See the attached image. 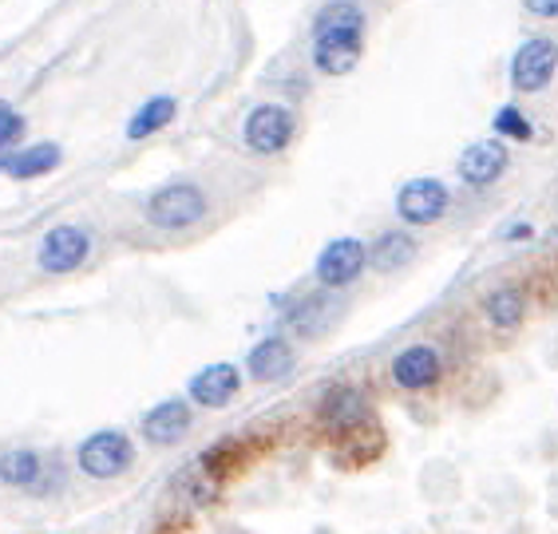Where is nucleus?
I'll return each mask as SVG.
<instances>
[{"instance_id":"14","label":"nucleus","mask_w":558,"mask_h":534,"mask_svg":"<svg viewBox=\"0 0 558 534\" xmlns=\"http://www.w3.org/2000/svg\"><path fill=\"white\" fill-rule=\"evenodd\" d=\"M293 364H298L293 344L286 341V337H266V341H258L254 349H250L246 373L254 376V380H262V385H269V380H281V376H290Z\"/></svg>"},{"instance_id":"6","label":"nucleus","mask_w":558,"mask_h":534,"mask_svg":"<svg viewBox=\"0 0 558 534\" xmlns=\"http://www.w3.org/2000/svg\"><path fill=\"white\" fill-rule=\"evenodd\" d=\"M558 72V44L550 36H531L515 48L511 56V87H515L519 96H535L543 87L555 80Z\"/></svg>"},{"instance_id":"10","label":"nucleus","mask_w":558,"mask_h":534,"mask_svg":"<svg viewBox=\"0 0 558 534\" xmlns=\"http://www.w3.org/2000/svg\"><path fill=\"white\" fill-rule=\"evenodd\" d=\"M507 167H511V150H507V143L499 139V135H495V139L472 143V147L460 155V162H456L460 179L468 182V186H475V191H484V186L504 179Z\"/></svg>"},{"instance_id":"15","label":"nucleus","mask_w":558,"mask_h":534,"mask_svg":"<svg viewBox=\"0 0 558 534\" xmlns=\"http://www.w3.org/2000/svg\"><path fill=\"white\" fill-rule=\"evenodd\" d=\"M60 159H64V150L56 147V143H33V147L4 150V155H0V171L28 182V179H40V174L56 171Z\"/></svg>"},{"instance_id":"20","label":"nucleus","mask_w":558,"mask_h":534,"mask_svg":"<svg viewBox=\"0 0 558 534\" xmlns=\"http://www.w3.org/2000/svg\"><path fill=\"white\" fill-rule=\"evenodd\" d=\"M40 471H44L40 456L28 448L4 451V456H0V483H9V487H36V483H40Z\"/></svg>"},{"instance_id":"13","label":"nucleus","mask_w":558,"mask_h":534,"mask_svg":"<svg viewBox=\"0 0 558 534\" xmlns=\"http://www.w3.org/2000/svg\"><path fill=\"white\" fill-rule=\"evenodd\" d=\"M191 432V404L186 400H162L143 416V436L159 448H171Z\"/></svg>"},{"instance_id":"4","label":"nucleus","mask_w":558,"mask_h":534,"mask_svg":"<svg viewBox=\"0 0 558 534\" xmlns=\"http://www.w3.org/2000/svg\"><path fill=\"white\" fill-rule=\"evenodd\" d=\"M293 135H298V116L281 104H258L246 116V123H242V139L262 159L281 155L293 143Z\"/></svg>"},{"instance_id":"11","label":"nucleus","mask_w":558,"mask_h":534,"mask_svg":"<svg viewBox=\"0 0 558 534\" xmlns=\"http://www.w3.org/2000/svg\"><path fill=\"white\" fill-rule=\"evenodd\" d=\"M444 361L432 344H409L404 353L392 356V380H397L404 392H424V388L440 385Z\"/></svg>"},{"instance_id":"17","label":"nucleus","mask_w":558,"mask_h":534,"mask_svg":"<svg viewBox=\"0 0 558 534\" xmlns=\"http://www.w3.org/2000/svg\"><path fill=\"white\" fill-rule=\"evenodd\" d=\"M337 317V305L325 293H310V298H301L290 313H286V325H290L298 337H322Z\"/></svg>"},{"instance_id":"25","label":"nucleus","mask_w":558,"mask_h":534,"mask_svg":"<svg viewBox=\"0 0 558 534\" xmlns=\"http://www.w3.org/2000/svg\"><path fill=\"white\" fill-rule=\"evenodd\" d=\"M9 111H12V107H9V104H4V99H0V119L9 116Z\"/></svg>"},{"instance_id":"5","label":"nucleus","mask_w":558,"mask_h":534,"mask_svg":"<svg viewBox=\"0 0 558 534\" xmlns=\"http://www.w3.org/2000/svg\"><path fill=\"white\" fill-rule=\"evenodd\" d=\"M75 460H80V471L92 475V480H116L135 463V444L116 427H104V432H92L80 444Z\"/></svg>"},{"instance_id":"24","label":"nucleus","mask_w":558,"mask_h":534,"mask_svg":"<svg viewBox=\"0 0 558 534\" xmlns=\"http://www.w3.org/2000/svg\"><path fill=\"white\" fill-rule=\"evenodd\" d=\"M531 234H535V230H531V222H515V226H507V230H504V242H526Z\"/></svg>"},{"instance_id":"7","label":"nucleus","mask_w":558,"mask_h":534,"mask_svg":"<svg viewBox=\"0 0 558 534\" xmlns=\"http://www.w3.org/2000/svg\"><path fill=\"white\" fill-rule=\"evenodd\" d=\"M368 266V246L361 238H337L317 254V266H313V278L322 281L325 289H344L353 286Z\"/></svg>"},{"instance_id":"22","label":"nucleus","mask_w":558,"mask_h":534,"mask_svg":"<svg viewBox=\"0 0 558 534\" xmlns=\"http://www.w3.org/2000/svg\"><path fill=\"white\" fill-rule=\"evenodd\" d=\"M21 135H24V119L16 116V111H9V116L0 119V155H4V150H16Z\"/></svg>"},{"instance_id":"1","label":"nucleus","mask_w":558,"mask_h":534,"mask_svg":"<svg viewBox=\"0 0 558 534\" xmlns=\"http://www.w3.org/2000/svg\"><path fill=\"white\" fill-rule=\"evenodd\" d=\"M317 420L337 444V460L344 468L373 463L385 451V432L376 424L368 396L353 385H333L317 404Z\"/></svg>"},{"instance_id":"12","label":"nucleus","mask_w":558,"mask_h":534,"mask_svg":"<svg viewBox=\"0 0 558 534\" xmlns=\"http://www.w3.org/2000/svg\"><path fill=\"white\" fill-rule=\"evenodd\" d=\"M238 388H242V373H238V364L218 361V364H206L203 373H194L186 392H191L194 404L226 408L238 396Z\"/></svg>"},{"instance_id":"23","label":"nucleus","mask_w":558,"mask_h":534,"mask_svg":"<svg viewBox=\"0 0 558 534\" xmlns=\"http://www.w3.org/2000/svg\"><path fill=\"white\" fill-rule=\"evenodd\" d=\"M523 9L538 21H558V0H523Z\"/></svg>"},{"instance_id":"18","label":"nucleus","mask_w":558,"mask_h":534,"mask_svg":"<svg viewBox=\"0 0 558 534\" xmlns=\"http://www.w3.org/2000/svg\"><path fill=\"white\" fill-rule=\"evenodd\" d=\"M179 116V99L174 96H150L147 104L128 119V139L140 143V139H150V135H159L167 123H174Z\"/></svg>"},{"instance_id":"19","label":"nucleus","mask_w":558,"mask_h":534,"mask_svg":"<svg viewBox=\"0 0 558 534\" xmlns=\"http://www.w3.org/2000/svg\"><path fill=\"white\" fill-rule=\"evenodd\" d=\"M484 313L499 332H511L526 317V293L519 286H499L484 298Z\"/></svg>"},{"instance_id":"16","label":"nucleus","mask_w":558,"mask_h":534,"mask_svg":"<svg viewBox=\"0 0 558 534\" xmlns=\"http://www.w3.org/2000/svg\"><path fill=\"white\" fill-rule=\"evenodd\" d=\"M416 257V238L409 230H385V234L376 238L373 246H368V266L376 274H397L404 269Z\"/></svg>"},{"instance_id":"2","label":"nucleus","mask_w":558,"mask_h":534,"mask_svg":"<svg viewBox=\"0 0 558 534\" xmlns=\"http://www.w3.org/2000/svg\"><path fill=\"white\" fill-rule=\"evenodd\" d=\"M365 9L356 0H329L310 28V60L322 75H349L365 56Z\"/></svg>"},{"instance_id":"8","label":"nucleus","mask_w":558,"mask_h":534,"mask_svg":"<svg viewBox=\"0 0 558 534\" xmlns=\"http://www.w3.org/2000/svg\"><path fill=\"white\" fill-rule=\"evenodd\" d=\"M451 210V191L440 179H409L397 191V214L409 226H432Z\"/></svg>"},{"instance_id":"21","label":"nucleus","mask_w":558,"mask_h":534,"mask_svg":"<svg viewBox=\"0 0 558 534\" xmlns=\"http://www.w3.org/2000/svg\"><path fill=\"white\" fill-rule=\"evenodd\" d=\"M492 128L499 139H515V143H526L535 139V128H531V119H526V111H519L515 104H504L499 111H495Z\"/></svg>"},{"instance_id":"9","label":"nucleus","mask_w":558,"mask_h":534,"mask_svg":"<svg viewBox=\"0 0 558 534\" xmlns=\"http://www.w3.org/2000/svg\"><path fill=\"white\" fill-rule=\"evenodd\" d=\"M87 254H92V234L87 230H80V226H52L40 238L36 262H40L44 274H72V269L84 266Z\"/></svg>"},{"instance_id":"3","label":"nucleus","mask_w":558,"mask_h":534,"mask_svg":"<svg viewBox=\"0 0 558 534\" xmlns=\"http://www.w3.org/2000/svg\"><path fill=\"white\" fill-rule=\"evenodd\" d=\"M206 210H210V203H206V191L198 182H167L147 198V222L155 230H167V234L198 226Z\"/></svg>"}]
</instances>
